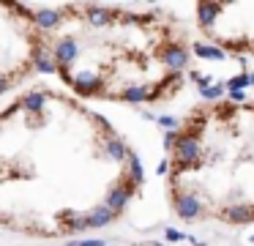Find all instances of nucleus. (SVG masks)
Wrapping results in <instances>:
<instances>
[{
	"label": "nucleus",
	"mask_w": 254,
	"mask_h": 246,
	"mask_svg": "<svg viewBox=\"0 0 254 246\" xmlns=\"http://www.w3.org/2000/svg\"><path fill=\"white\" fill-rule=\"evenodd\" d=\"M197 25L216 47L254 55V3H199Z\"/></svg>",
	"instance_id": "obj_3"
},
{
	"label": "nucleus",
	"mask_w": 254,
	"mask_h": 246,
	"mask_svg": "<svg viewBox=\"0 0 254 246\" xmlns=\"http://www.w3.org/2000/svg\"><path fill=\"white\" fill-rule=\"evenodd\" d=\"M33 71H50L44 33L22 3H0V93L11 90Z\"/></svg>",
	"instance_id": "obj_2"
},
{
	"label": "nucleus",
	"mask_w": 254,
	"mask_h": 246,
	"mask_svg": "<svg viewBox=\"0 0 254 246\" xmlns=\"http://www.w3.org/2000/svg\"><path fill=\"white\" fill-rule=\"evenodd\" d=\"M44 33L50 71L74 93L101 101L153 104L181 90L189 52L178 25L137 5H28Z\"/></svg>",
	"instance_id": "obj_1"
}]
</instances>
